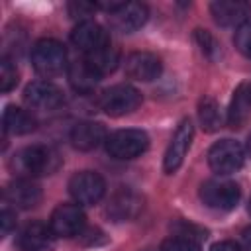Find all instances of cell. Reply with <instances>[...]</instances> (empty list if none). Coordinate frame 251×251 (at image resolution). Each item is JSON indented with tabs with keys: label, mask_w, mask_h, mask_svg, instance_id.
<instances>
[{
	"label": "cell",
	"mask_w": 251,
	"mask_h": 251,
	"mask_svg": "<svg viewBox=\"0 0 251 251\" xmlns=\"http://www.w3.org/2000/svg\"><path fill=\"white\" fill-rule=\"evenodd\" d=\"M10 167L14 173H18L24 178L43 176V175H53L61 167V157L49 145H29L20 149L12 157Z\"/></svg>",
	"instance_id": "1"
},
{
	"label": "cell",
	"mask_w": 251,
	"mask_h": 251,
	"mask_svg": "<svg viewBox=\"0 0 251 251\" xmlns=\"http://www.w3.org/2000/svg\"><path fill=\"white\" fill-rule=\"evenodd\" d=\"M31 65L41 76H57L69 69L67 51L57 39H39L31 47Z\"/></svg>",
	"instance_id": "2"
},
{
	"label": "cell",
	"mask_w": 251,
	"mask_h": 251,
	"mask_svg": "<svg viewBox=\"0 0 251 251\" xmlns=\"http://www.w3.org/2000/svg\"><path fill=\"white\" fill-rule=\"evenodd\" d=\"M149 147V137L141 129H118L106 137V151L116 159H135Z\"/></svg>",
	"instance_id": "3"
},
{
	"label": "cell",
	"mask_w": 251,
	"mask_h": 251,
	"mask_svg": "<svg viewBox=\"0 0 251 251\" xmlns=\"http://www.w3.org/2000/svg\"><path fill=\"white\" fill-rule=\"evenodd\" d=\"M200 198L208 208L214 210H231L241 198V188L233 180L210 178L200 186Z\"/></svg>",
	"instance_id": "4"
},
{
	"label": "cell",
	"mask_w": 251,
	"mask_h": 251,
	"mask_svg": "<svg viewBox=\"0 0 251 251\" xmlns=\"http://www.w3.org/2000/svg\"><path fill=\"white\" fill-rule=\"evenodd\" d=\"M139 104H141V94H139V90H135L129 84L110 86L98 98V106L108 116H114V118L131 114L133 110L139 108Z\"/></svg>",
	"instance_id": "5"
},
{
	"label": "cell",
	"mask_w": 251,
	"mask_h": 251,
	"mask_svg": "<svg viewBox=\"0 0 251 251\" xmlns=\"http://www.w3.org/2000/svg\"><path fill=\"white\" fill-rule=\"evenodd\" d=\"M243 161H245V151L233 139H222L214 143L208 151V165L220 176L239 171L243 167Z\"/></svg>",
	"instance_id": "6"
},
{
	"label": "cell",
	"mask_w": 251,
	"mask_h": 251,
	"mask_svg": "<svg viewBox=\"0 0 251 251\" xmlns=\"http://www.w3.org/2000/svg\"><path fill=\"white\" fill-rule=\"evenodd\" d=\"M69 192L78 206H92L102 200L106 192V182L94 171H80L71 176Z\"/></svg>",
	"instance_id": "7"
},
{
	"label": "cell",
	"mask_w": 251,
	"mask_h": 251,
	"mask_svg": "<svg viewBox=\"0 0 251 251\" xmlns=\"http://www.w3.org/2000/svg\"><path fill=\"white\" fill-rule=\"evenodd\" d=\"M141 210L143 196L129 186H120L106 204V216L112 222H131L141 214Z\"/></svg>",
	"instance_id": "8"
},
{
	"label": "cell",
	"mask_w": 251,
	"mask_h": 251,
	"mask_svg": "<svg viewBox=\"0 0 251 251\" xmlns=\"http://www.w3.org/2000/svg\"><path fill=\"white\" fill-rule=\"evenodd\" d=\"M192 137H194L192 122H190L188 118H184V120L176 126V129H175V133H173V137H171V143H169V147H167V151H165L163 171H165L167 175H173V173H176V171L180 169V165H182V161H184V157H186V153H188V149H190Z\"/></svg>",
	"instance_id": "9"
},
{
	"label": "cell",
	"mask_w": 251,
	"mask_h": 251,
	"mask_svg": "<svg viewBox=\"0 0 251 251\" xmlns=\"http://www.w3.org/2000/svg\"><path fill=\"white\" fill-rule=\"evenodd\" d=\"M24 100L31 110L53 112L65 102V96L57 84H53L49 80H35V82H29L25 86Z\"/></svg>",
	"instance_id": "10"
},
{
	"label": "cell",
	"mask_w": 251,
	"mask_h": 251,
	"mask_svg": "<svg viewBox=\"0 0 251 251\" xmlns=\"http://www.w3.org/2000/svg\"><path fill=\"white\" fill-rule=\"evenodd\" d=\"M84 220L78 204H59L49 218V227L57 237H73L82 231Z\"/></svg>",
	"instance_id": "11"
},
{
	"label": "cell",
	"mask_w": 251,
	"mask_h": 251,
	"mask_svg": "<svg viewBox=\"0 0 251 251\" xmlns=\"http://www.w3.org/2000/svg\"><path fill=\"white\" fill-rule=\"evenodd\" d=\"M147 18H149V10L141 2H122V6L118 10L108 14L110 25L122 33H131V31L143 27Z\"/></svg>",
	"instance_id": "12"
},
{
	"label": "cell",
	"mask_w": 251,
	"mask_h": 251,
	"mask_svg": "<svg viewBox=\"0 0 251 251\" xmlns=\"http://www.w3.org/2000/svg\"><path fill=\"white\" fill-rule=\"evenodd\" d=\"M163 71V63L149 51H133L126 59V75L133 80L149 82L155 80Z\"/></svg>",
	"instance_id": "13"
},
{
	"label": "cell",
	"mask_w": 251,
	"mask_h": 251,
	"mask_svg": "<svg viewBox=\"0 0 251 251\" xmlns=\"http://www.w3.org/2000/svg\"><path fill=\"white\" fill-rule=\"evenodd\" d=\"M4 198L8 204H12L14 208H20V210H29V208H35L39 202H41V188L39 184H35L31 178H16L12 180L6 190H4Z\"/></svg>",
	"instance_id": "14"
},
{
	"label": "cell",
	"mask_w": 251,
	"mask_h": 251,
	"mask_svg": "<svg viewBox=\"0 0 251 251\" xmlns=\"http://www.w3.org/2000/svg\"><path fill=\"white\" fill-rule=\"evenodd\" d=\"M55 233L43 222L27 224L18 235L20 251H51L55 245Z\"/></svg>",
	"instance_id": "15"
},
{
	"label": "cell",
	"mask_w": 251,
	"mask_h": 251,
	"mask_svg": "<svg viewBox=\"0 0 251 251\" xmlns=\"http://www.w3.org/2000/svg\"><path fill=\"white\" fill-rule=\"evenodd\" d=\"M71 41L76 49H80L84 55H88L94 49L110 43V37L102 29V25H98L92 20H86V22H78L75 25V29L71 31Z\"/></svg>",
	"instance_id": "16"
},
{
	"label": "cell",
	"mask_w": 251,
	"mask_h": 251,
	"mask_svg": "<svg viewBox=\"0 0 251 251\" xmlns=\"http://www.w3.org/2000/svg\"><path fill=\"white\" fill-rule=\"evenodd\" d=\"M210 12L216 20V24L224 25V27H231V25H241L243 22H247L249 16V6L245 2H227V0H220V2H212L210 4Z\"/></svg>",
	"instance_id": "17"
},
{
	"label": "cell",
	"mask_w": 251,
	"mask_h": 251,
	"mask_svg": "<svg viewBox=\"0 0 251 251\" xmlns=\"http://www.w3.org/2000/svg\"><path fill=\"white\" fill-rule=\"evenodd\" d=\"M102 141H106V129L98 122H78L71 129V143L80 151L96 149Z\"/></svg>",
	"instance_id": "18"
},
{
	"label": "cell",
	"mask_w": 251,
	"mask_h": 251,
	"mask_svg": "<svg viewBox=\"0 0 251 251\" xmlns=\"http://www.w3.org/2000/svg\"><path fill=\"white\" fill-rule=\"evenodd\" d=\"M251 116V82H241L231 96V104L227 110V124L231 127H241L245 120Z\"/></svg>",
	"instance_id": "19"
},
{
	"label": "cell",
	"mask_w": 251,
	"mask_h": 251,
	"mask_svg": "<svg viewBox=\"0 0 251 251\" xmlns=\"http://www.w3.org/2000/svg\"><path fill=\"white\" fill-rule=\"evenodd\" d=\"M67 75H69V82L71 86L80 92V94H88L96 88L98 80H100V75L94 73V69L86 63V59H80V61H73L67 69Z\"/></svg>",
	"instance_id": "20"
},
{
	"label": "cell",
	"mask_w": 251,
	"mask_h": 251,
	"mask_svg": "<svg viewBox=\"0 0 251 251\" xmlns=\"http://www.w3.org/2000/svg\"><path fill=\"white\" fill-rule=\"evenodd\" d=\"M2 124H4V131L14 133V135H25V133L33 131L37 126L35 118L27 110L18 108V106H8L4 110Z\"/></svg>",
	"instance_id": "21"
},
{
	"label": "cell",
	"mask_w": 251,
	"mask_h": 251,
	"mask_svg": "<svg viewBox=\"0 0 251 251\" xmlns=\"http://www.w3.org/2000/svg\"><path fill=\"white\" fill-rule=\"evenodd\" d=\"M84 59L94 69L96 75L104 76V75H110V73L116 71V67L120 63V53H118L116 47H112V43H106V45L94 49L92 53L84 55Z\"/></svg>",
	"instance_id": "22"
},
{
	"label": "cell",
	"mask_w": 251,
	"mask_h": 251,
	"mask_svg": "<svg viewBox=\"0 0 251 251\" xmlns=\"http://www.w3.org/2000/svg\"><path fill=\"white\" fill-rule=\"evenodd\" d=\"M198 120L202 124V127L206 131H216L222 127V112H220V104L210 98V96H204L200 102H198Z\"/></svg>",
	"instance_id": "23"
},
{
	"label": "cell",
	"mask_w": 251,
	"mask_h": 251,
	"mask_svg": "<svg viewBox=\"0 0 251 251\" xmlns=\"http://www.w3.org/2000/svg\"><path fill=\"white\" fill-rule=\"evenodd\" d=\"M159 251H200V243L192 237H186V235H171L167 237Z\"/></svg>",
	"instance_id": "24"
},
{
	"label": "cell",
	"mask_w": 251,
	"mask_h": 251,
	"mask_svg": "<svg viewBox=\"0 0 251 251\" xmlns=\"http://www.w3.org/2000/svg\"><path fill=\"white\" fill-rule=\"evenodd\" d=\"M16 84H18V71L8 57H2V61H0V90L10 92Z\"/></svg>",
	"instance_id": "25"
},
{
	"label": "cell",
	"mask_w": 251,
	"mask_h": 251,
	"mask_svg": "<svg viewBox=\"0 0 251 251\" xmlns=\"http://www.w3.org/2000/svg\"><path fill=\"white\" fill-rule=\"evenodd\" d=\"M233 43H235V49H237L241 55L251 57V20L243 22V24L237 27V31H235V35H233Z\"/></svg>",
	"instance_id": "26"
},
{
	"label": "cell",
	"mask_w": 251,
	"mask_h": 251,
	"mask_svg": "<svg viewBox=\"0 0 251 251\" xmlns=\"http://www.w3.org/2000/svg\"><path fill=\"white\" fill-rule=\"evenodd\" d=\"M96 4H86V2H73L69 4V14L73 18H80V22H86V18L96 10Z\"/></svg>",
	"instance_id": "27"
},
{
	"label": "cell",
	"mask_w": 251,
	"mask_h": 251,
	"mask_svg": "<svg viewBox=\"0 0 251 251\" xmlns=\"http://www.w3.org/2000/svg\"><path fill=\"white\" fill-rule=\"evenodd\" d=\"M0 222H2V235H8L14 229V226H16V214L8 206H4L2 216H0Z\"/></svg>",
	"instance_id": "28"
},
{
	"label": "cell",
	"mask_w": 251,
	"mask_h": 251,
	"mask_svg": "<svg viewBox=\"0 0 251 251\" xmlns=\"http://www.w3.org/2000/svg\"><path fill=\"white\" fill-rule=\"evenodd\" d=\"M210 251H243V249L235 241H218L210 247Z\"/></svg>",
	"instance_id": "29"
},
{
	"label": "cell",
	"mask_w": 251,
	"mask_h": 251,
	"mask_svg": "<svg viewBox=\"0 0 251 251\" xmlns=\"http://www.w3.org/2000/svg\"><path fill=\"white\" fill-rule=\"evenodd\" d=\"M243 241H245V243L251 247V227H247V229L243 231Z\"/></svg>",
	"instance_id": "30"
},
{
	"label": "cell",
	"mask_w": 251,
	"mask_h": 251,
	"mask_svg": "<svg viewBox=\"0 0 251 251\" xmlns=\"http://www.w3.org/2000/svg\"><path fill=\"white\" fill-rule=\"evenodd\" d=\"M247 151H249V155H251V133H249V137H247Z\"/></svg>",
	"instance_id": "31"
}]
</instances>
